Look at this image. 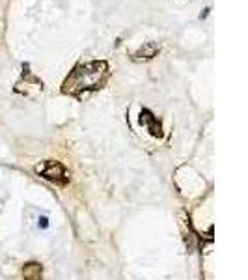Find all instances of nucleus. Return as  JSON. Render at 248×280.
<instances>
[{
    "instance_id": "nucleus-1",
    "label": "nucleus",
    "mask_w": 248,
    "mask_h": 280,
    "mask_svg": "<svg viewBox=\"0 0 248 280\" xmlns=\"http://www.w3.org/2000/svg\"><path fill=\"white\" fill-rule=\"evenodd\" d=\"M110 77L109 62L105 60H92V62L78 64L73 68L67 78L62 84V93L84 99L88 93L101 90Z\"/></svg>"
},
{
    "instance_id": "nucleus-2",
    "label": "nucleus",
    "mask_w": 248,
    "mask_h": 280,
    "mask_svg": "<svg viewBox=\"0 0 248 280\" xmlns=\"http://www.w3.org/2000/svg\"><path fill=\"white\" fill-rule=\"evenodd\" d=\"M36 172L43 179L51 181V183H56V185H67V181H69V172L65 170V166L60 161H51L49 159L45 163L38 164Z\"/></svg>"
},
{
    "instance_id": "nucleus-3",
    "label": "nucleus",
    "mask_w": 248,
    "mask_h": 280,
    "mask_svg": "<svg viewBox=\"0 0 248 280\" xmlns=\"http://www.w3.org/2000/svg\"><path fill=\"white\" fill-rule=\"evenodd\" d=\"M140 125L147 127V131H149L151 137H157V139L163 137V125H161V122L153 116V112H151L149 109L140 110Z\"/></svg>"
},
{
    "instance_id": "nucleus-4",
    "label": "nucleus",
    "mask_w": 248,
    "mask_h": 280,
    "mask_svg": "<svg viewBox=\"0 0 248 280\" xmlns=\"http://www.w3.org/2000/svg\"><path fill=\"white\" fill-rule=\"evenodd\" d=\"M159 51H161V47H159L157 41H146V43L132 55V60H151V58H155V56L159 55Z\"/></svg>"
},
{
    "instance_id": "nucleus-5",
    "label": "nucleus",
    "mask_w": 248,
    "mask_h": 280,
    "mask_svg": "<svg viewBox=\"0 0 248 280\" xmlns=\"http://www.w3.org/2000/svg\"><path fill=\"white\" fill-rule=\"evenodd\" d=\"M23 279L24 280H41L43 279V265L38 262H28L23 265Z\"/></svg>"
},
{
    "instance_id": "nucleus-6",
    "label": "nucleus",
    "mask_w": 248,
    "mask_h": 280,
    "mask_svg": "<svg viewBox=\"0 0 248 280\" xmlns=\"http://www.w3.org/2000/svg\"><path fill=\"white\" fill-rule=\"evenodd\" d=\"M41 228H47L49 226V222H47V217H39V222H38Z\"/></svg>"
}]
</instances>
